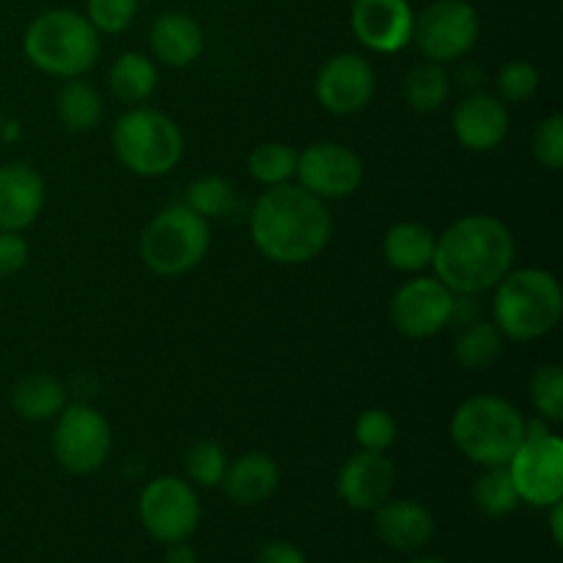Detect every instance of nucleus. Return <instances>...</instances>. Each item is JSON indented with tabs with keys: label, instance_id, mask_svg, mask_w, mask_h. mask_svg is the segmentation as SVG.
<instances>
[{
	"label": "nucleus",
	"instance_id": "obj_1",
	"mask_svg": "<svg viewBox=\"0 0 563 563\" xmlns=\"http://www.w3.org/2000/svg\"><path fill=\"white\" fill-rule=\"evenodd\" d=\"M515 234L493 214H465L434 242V278L456 297H473L495 289L515 267Z\"/></svg>",
	"mask_w": 563,
	"mask_h": 563
},
{
	"label": "nucleus",
	"instance_id": "obj_2",
	"mask_svg": "<svg viewBox=\"0 0 563 563\" xmlns=\"http://www.w3.org/2000/svg\"><path fill=\"white\" fill-rule=\"evenodd\" d=\"M253 245L275 264H308L328 247L333 218L322 198L300 185H275L251 212Z\"/></svg>",
	"mask_w": 563,
	"mask_h": 563
},
{
	"label": "nucleus",
	"instance_id": "obj_3",
	"mask_svg": "<svg viewBox=\"0 0 563 563\" xmlns=\"http://www.w3.org/2000/svg\"><path fill=\"white\" fill-rule=\"evenodd\" d=\"M495 324L511 341H537L553 333L563 317V289L550 269L511 267L495 286Z\"/></svg>",
	"mask_w": 563,
	"mask_h": 563
},
{
	"label": "nucleus",
	"instance_id": "obj_4",
	"mask_svg": "<svg viewBox=\"0 0 563 563\" xmlns=\"http://www.w3.org/2000/svg\"><path fill=\"white\" fill-rule=\"evenodd\" d=\"M22 53L44 75L71 80L97 66L102 38L80 11L49 9L25 27Z\"/></svg>",
	"mask_w": 563,
	"mask_h": 563
},
{
	"label": "nucleus",
	"instance_id": "obj_5",
	"mask_svg": "<svg viewBox=\"0 0 563 563\" xmlns=\"http://www.w3.org/2000/svg\"><path fill=\"white\" fill-rule=\"evenodd\" d=\"M451 440L473 465H509L515 451L526 440V418L504 396H471L454 410Z\"/></svg>",
	"mask_w": 563,
	"mask_h": 563
},
{
	"label": "nucleus",
	"instance_id": "obj_6",
	"mask_svg": "<svg viewBox=\"0 0 563 563\" xmlns=\"http://www.w3.org/2000/svg\"><path fill=\"white\" fill-rule=\"evenodd\" d=\"M115 159L135 176H165L181 163L185 137L179 124L163 110L130 108L115 119L110 132Z\"/></svg>",
	"mask_w": 563,
	"mask_h": 563
},
{
	"label": "nucleus",
	"instance_id": "obj_7",
	"mask_svg": "<svg viewBox=\"0 0 563 563\" xmlns=\"http://www.w3.org/2000/svg\"><path fill=\"white\" fill-rule=\"evenodd\" d=\"M209 245H212L209 220L185 203H176L154 214L152 223L143 229L141 258L154 275L176 278L196 269L207 258Z\"/></svg>",
	"mask_w": 563,
	"mask_h": 563
},
{
	"label": "nucleus",
	"instance_id": "obj_8",
	"mask_svg": "<svg viewBox=\"0 0 563 563\" xmlns=\"http://www.w3.org/2000/svg\"><path fill=\"white\" fill-rule=\"evenodd\" d=\"M53 438V456L71 476H91L108 462L113 449L108 418L88 405H69L58 412Z\"/></svg>",
	"mask_w": 563,
	"mask_h": 563
},
{
	"label": "nucleus",
	"instance_id": "obj_9",
	"mask_svg": "<svg viewBox=\"0 0 563 563\" xmlns=\"http://www.w3.org/2000/svg\"><path fill=\"white\" fill-rule=\"evenodd\" d=\"M482 20L467 0H434L412 22V42L434 64L465 58L478 42Z\"/></svg>",
	"mask_w": 563,
	"mask_h": 563
},
{
	"label": "nucleus",
	"instance_id": "obj_10",
	"mask_svg": "<svg viewBox=\"0 0 563 563\" xmlns=\"http://www.w3.org/2000/svg\"><path fill=\"white\" fill-rule=\"evenodd\" d=\"M137 517L157 542H187L201 522V504L190 482L179 476H157L137 498Z\"/></svg>",
	"mask_w": 563,
	"mask_h": 563
},
{
	"label": "nucleus",
	"instance_id": "obj_11",
	"mask_svg": "<svg viewBox=\"0 0 563 563\" xmlns=\"http://www.w3.org/2000/svg\"><path fill=\"white\" fill-rule=\"evenodd\" d=\"M456 317V295L438 278H412L390 300V322L405 339L421 341L443 333Z\"/></svg>",
	"mask_w": 563,
	"mask_h": 563
},
{
	"label": "nucleus",
	"instance_id": "obj_12",
	"mask_svg": "<svg viewBox=\"0 0 563 563\" xmlns=\"http://www.w3.org/2000/svg\"><path fill=\"white\" fill-rule=\"evenodd\" d=\"M526 504L550 509L563 498V443L559 434L526 438L506 465Z\"/></svg>",
	"mask_w": 563,
	"mask_h": 563
},
{
	"label": "nucleus",
	"instance_id": "obj_13",
	"mask_svg": "<svg viewBox=\"0 0 563 563\" xmlns=\"http://www.w3.org/2000/svg\"><path fill=\"white\" fill-rule=\"evenodd\" d=\"M363 159L344 143L319 141L297 154V181L322 201L350 198L363 185Z\"/></svg>",
	"mask_w": 563,
	"mask_h": 563
},
{
	"label": "nucleus",
	"instance_id": "obj_14",
	"mask_svg": "<svg viewBox=\"0 0 563 563\" xmlns=\"http://www.w3.org/2000/svg\"><path fill=\"white\" fill-rule=\"evenodd\" d=\"M377 77L372 64L357 53H339L322 64L313 80L319 104L333 115H355L372 102Z\"/></svg>",
	"mask_w": 563,
	"mask_h": 563
},
{
	"label": "nucleus",
	"instance_id": "obj_15",
	"mask_svg": "<svg viewBox=\"0 0 563 563\" xmlns=\"http://www.w3.org/2000/svg\"><path fill=\"white\" fill-rule=\"evenodd\" d=\"M410 0H355L352 3V31L357 42L379 55L401 53L412 42Z\"/></svg>",
	"mask_w": 563,
	"mask_h": 563
},
{
	"label": "nucleus",
	"instance_id": "obj_16",
	"mask_svg": "<svg viewBox=\"0 0 563 563\" xmlns=\"http://www.w3.org/2000/svg\"><path fill=\"white\" fill-rule=\"evenodd\" d=\"M396 484V465L379 451H357L341 465L335 489L355 511H374L390 498Z\"/></svg>",
	"mask_w": 563,
	"mask_h": 563
},
{
	"label": "nucleus",
	"instance_id": "obj_17",
	"mask_svg": "<svg viewBox=\"0 0 563 563\" xmlns=\"http://www.w3.org/2000/svg\"><path fill=\"white\" fill-rule=\"evenodd\" d=\"M454 135L471 152H493L509 135V110L498 93L473 91L456 104L454 110Z\"/></svg>",
	"mask_w": 563,
	"mask_h": 563
},
{
	"label": "nucleus",
	"instance_id": "obj_18",
	"mask_svg": "<svg viewBox=\"0 0 563 563\" xmlns=\"http://www.w3.org/2000/svg\"><path fill=\"white\" fill-rule=\"evenodd\" d=\"M44 196V179L33 165H0V231H22L36 223Z\"/></svg>",
	"mask_w": 563,
	"mask_h": 563
},
{
	"label": "nucleus",
	"instance_id": "obj_19",
	"mask_svg": "<svg viewBox=\"0 0 563 563\" xmlns=\"http://www.w3.org/2000/svg\"><path fill=\"white\" fill-rule=\"evenodd\" d=\"M374 531L379 542L388 548L412 553V550L427 548L434 539V517L421 500H385L374 509Z\"/></svg>",
	"mask_w": 563,
	"mask_h": 563
},
{
	"label": "nucleus",
	"instance_id": "obj_20",
	"mask_svg": "<svg viewBox=\"0 0 563 563\" xmlns=\"http://www.w3.org/2000/svg\"><path fill=\"white\" fill-rule=\"evenodd\" d=\"M148 44L159 64L170 66V69H185L201 58L203 31L185 11H165L152 22Z\"/></svg>",
	"mask_w": 563,
	"mask_h": 563
},
{
	"label": "nucleus",
	"instance_id": "obj_21",
	"mask_svg": "<svg viewBox=\"0 0 563 563\" xmlns=\"http://www.w3.org/2000/svg\"><path fill=\"white\" fill-rule=\"evenodd\" d=\"M234 504L240 506H256L264 504L267 498H273L280 487V467L264 451H247V454L236 456L234 462L225 471L223 484Z\"/></svg>",
	"mask_w": 563,
	"mask_h": 563
},
{
	"label": "nucleus",
	"instance_id": "obj_22",
	"mask_svg": "<svg viewBox=\"0 0 563 563\" xmlns=\"http://www.w3.org/2000/svg\"><path fill=\"white\" fill-rule=\"evenodd\" d=\"M434 242H438V234L432 229L416 220H405V223L390 225L388 234L383 236V256L399 273H421L432 267Z\"/></svg>",
	"mask_w": 563,
	"mask_h": 563
},
{
	"label": "nucleus",
	"instance_id": "obj_23",
	"mask_svg": "<svg viewBox=\"0 0 563 563\" xmlns=\"http://www.w3.org/2000/svg\"><path fill=\"white\" fill-rule=\"evenodd\" d=\"M110 91L119 102L137 108V104L146 102L154 91H157V66L152 58H146L143 53H121L119 58L110 64L108 71Z\"/></svg>",
	"mask_w": 563,
	"mask_h": 563
},
{
	"label": "nucleus",
	"instance_id": "obj_24",
	"mask_svg": "<svg viewBox=\"0 0 563 563\" xmlns=\"http://www.w3.org/2000/svg\"><path fill=\"white\" fill-rule=\"evenodd\" d=\"M11 407L25 421H49L66 407V390L49 374H27L11 390Z\"/></svg>",
	"mask_w": 563,
	"mask_h": 563
},
{
	"label": "nucleus",
	"instance_id": "obj_25",
	"mask_svg": "<svg viewBox=\"0 0 563 563\" xmlns=\"http://www.w3.org/2000/svg\"><path fill=\"white\" fill-rule=\"evenodd\" d=\"M55 110H58L60 124L69 132H91L102 121L104 102L102 93L91 82H86L82 77H71L58 91Z\"/></svg>",
	"mask_w": 563,
	"mask_h": 563
},
{
	"label": "nucleus",
	"instance_id": "obj_26",
	"mask_svg": "<svg viewBox=\"0 0 563 563\" xmlns=\"http://www.w3.org/2000/svg\"><path fill=\"white\" fill-rule=\"evenodd\" d=\"M504 355V333L495 322H467L454 341V361L471 372H484Z\"/></svg>",
	"mask_w": 563,
	"mask_h": 563
},
{
	"label": "nucleus",
	"instance_id": "obj_27",
	"mask_svg": "<svg viewBox=\"0 0 563 563\" xmlns=\"http://www.w3.org/2000/svg\"><path fill=\"white\" fill-rule=\"evenodd\" d=\"M451 97V77L443 64L423 60L412 66L410 75L405 77V99L418 113H434L443 108Z\"/></svg>",
	"mask_w": 563,
	"mask_h": 563
},
{
	"label": "nucleus",
	"instance_id": "obj_28",
	"mask_svg": "<svg viewBox=\"0 0 563 563\" xmlns=\"http://www.w3.org/2000/svg\"><path fill=\"white\" fill-rule=\"evenodd\" d=\"M473 500H476L478 511L484 517H493V520L509 517L520 506V495H517L515 482H511L506 465L484 467L478 482L473 484Z\"/></svg>",
	"mask_w": 563,
	"mask_h": 563
},
{
	"label": "nucleus",
	"instance_id": "obj_29",
	"mask_svg": "<svg viewBox=\"0 0 563 563\" xmlns=\"http://www.w3.org/2000/svg\"><path fill=\"white\" fill-rule=\"evenodd\" d=\"M297 154L300 152L291 148L289 143H262L247 157V174L264 187L286 185L297 170Z\"/></svg>",
	"mask_w": 563,
	"mask_h": 563
},
{
	"label": "nucleus",
	"instance_id": "obj_30",
	"mask_svg": "<svg viewBox=\"0 0 563 563\" xmlns=\"http://www.w3.org/2000/svg\"><path fill=\"white\" fill-rule=\"evenodd\" d=\"M236 203V190L229 179L223 176H201V179L192 181L187 187L185 207H190L192 212L201 214L203 220H218L234 209Z\"/></svg>",
	"mask_w": 563,
	"mask_h": 563
},
{
	"label": "nucleus",
	"instance_id": "obj_31",
	"mask_svg": "<svg viewBox=\"0 0 563 563\" xmlns=\"http://www.w3.org/2000/svg\"><path fill=\"white\" fill-rule=\"evenodd\" d=\"M185 471L201 487H220L225 471H229V456H225L223 445L212 443V440H198L187 449Z\"/></svg>",
	"mask_w": 563,
	"mask_h": 563
},
{
	"label": "nucleus",
	"instance_id": "obj_32",
	"mask_svg": "<svg viewBox=\"0 0 563 563\" xmlns=\"http://www.w3.org/2000/svg\"><path fill=\"white\" fill-rule=\"evenodd\" d=\"M531 405L537 410L539 418L544 421L559 423L563 418V372L555 363H548V366H539L533 372L531 385Z\"/></svg>",
	"mask_w": 563,
	"mask_h": 563
},
{
	"label": "nucleus",
	"instance_id": "obj_33",
	"mask_svg": "<svg viewBox=\"0 0 563 563\" xmlns=\"http://www.w3.org/2000/svg\"><path fill=\"white\" fill-rule=\"evenodd\" d=\"M399 438V427H396V418L388 410H363L355 421V443L361 445V451H385L396 443Z\"/></svg>",
	"mask_w": 563,
	"mask_h": 563
},
{
	"label": "nucleus",
	"instance_id": "obj_34",
	"mask_svg": "<svg viewBox=\"0 0 563 563\" xmlns=\"http://www.w3.org/2000/svg\"><path fill=\"white\" fill-rule=\"evenodd\" d=\"M137 9H141V0H88L86 16L99 33L115 36V33L130 31Z\"/></svg>",
	"mask_w": 563,
	"mask_h": 563
},
{
	"label": "nucleus",
	"instance_id": "obj_35",
	"mask_svg": "<svg viewBox=\"0 0 563 563\" xmlns=\"http://www.w3.org/2000/svg\"><path fill=\"white\" fill-rule=\"evenodd\" d=\"M498 97L504 102L522 104L539 91V69L531 60H509L498 71Z\"/></svg>",
	"mask_w": 563,
	"mask_h": 563
},
{
	"label": "nucleus",
	"instance_id": "obj_36",
	"mask_svg": "<svg viewBox=\"0 0 563 563\" xmlns=\"http://www.w3.org/2000/svg\"><path fill=\"white\" fill-rule=\"evenodd\" d=\"M531 152L537 163H542L544 168H563V115L553 113L544 121H539V126L531 135Z\"/></svg>",
	"mask_w": 563,
	"mask_h": 563
},
{
	"label": "nucleus",
	"instance_id": "obj_37",
	"mask_svg": "<svg viewBox=\"0 0 563 563\" xmlns=\"http://www.w3.org/2000/svg\"><path fill=\"white\" fill-rule=\"evenodd\" d=\"M27 258H31V247L22 240L20 231H0V278L20 273Z\"/></svg>",
	"mask_w": 563,
	"mask_h": 563
},
{
	"label": "nucleus",
	"instance_id": "obj_38",
	"mask_svg": "<svg viewBox=\"0 0 563 563\" xmlns=\"http://www.w3.org/2000/svg\"><path fill=\"white\" fill-rule=\"evenodd\" d=\"M256 563H308L306 553L291 542H269L264 544Z\"/></svg>",
	"mask_w": 563,
	"mask_h": 563
},
{
	"label": "nucleus",
	"instance_id": "obj_39",
	"mask_svg": "<svg viewBox=\"0 0 563 563\" xmlns=\"http://www.w3.org/2000/svg\"><path fill=\"white\" fill-rule=\"evenodd\" d=\"M165 563H198L196 550L187 548L185 542L168 544V555H165Z\"/></svg>",
	"mask_w": 563,
	"mask_h": 563
},
{
	"label": "nucleus",
	"instance_id": "obj_40",
	"mask_svg": "<svg viewBox=\"0 0 563 563\" xmlns=\"http://www.w3.org/2000/svg\"><path fill=\"white\" fill-rule=\"evenodd\" d=\"M550 511H553V517H550V528H553V539H555V544H559V548H561V542H563V537H561V515H563L561 500H559V504L550 506Z\"/></svg>",
	"mask_w": 563,
	"mask_h": 563
},
{
	"label": "nucleus",
	"instance_id": "obj_41",
	"mask_svg": "<svg viewBox=\"0 0 563 563\" xmlns=\"http://www.w3.org/2000/svg\"><path fill=\"white\" fill-rule=\"evenodd\" d=\"M410 563H445L443 559H416V561H410Z\"/></svg>",
	"mask_w": 563,
	"mask_h": 563
}]
</instances>
